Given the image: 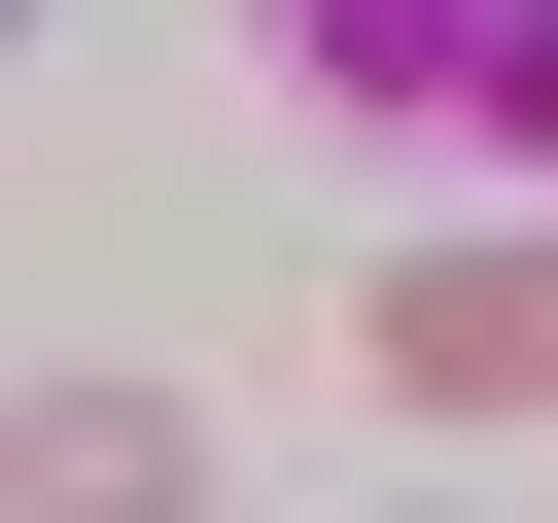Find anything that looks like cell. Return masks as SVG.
<instances>
[{
	"label": "cell",
	"instance_id": "1",
	"mask_svg": "<svg viewBox=\"0 0 558 523\" xmlns=\"http://www.w3.org/2000/svg\"><path fill=\"white\" fill-rule=\"evenodd\" d=\"M244 35H279V105H349L418 174H558V0H244Z\"/></svg>",
	"mask_w": 558,
	"mask_h": 523
},
{
	"label": "cell",
	"instance_id": "2",
	"mask_svg": "<svg viewBox=\"0 0 558 523\" xmlns=\"http://www.w3.org/2000/svg\"><path fill=\"white\" fill-rule=\"evenodd\" d=\"M349 349H384L418 418H523V384H558V244H384V279H349Z\"/></svg>",
	"mask_w": 558,
	"mask_h": 523
},
{
	"label": "cell",
	"instance_id": "3",
	"mask_svg": "<svg viewBox=\"0 0 558 523\" xmlns=\"http://www.w3.org/2000/svg\"><path fill=\"white\" fill-rule=\"evenodd\" d=\"M0 523H209V418L174 384H35L0 418Z\"/></svg>",
	"mask_w": 558,
	"mask_h": 523
}]
</instances>
